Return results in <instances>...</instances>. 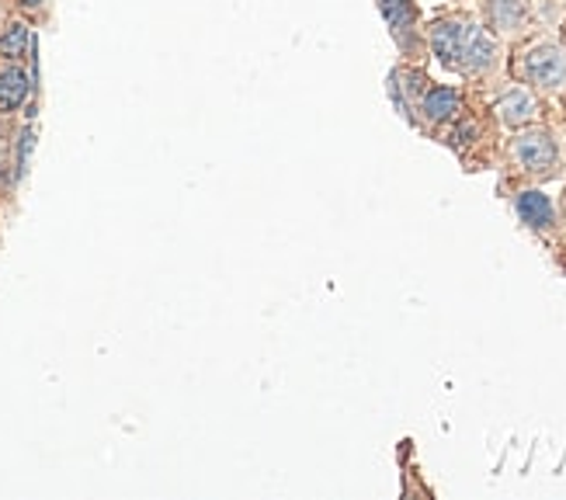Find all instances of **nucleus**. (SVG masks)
Wrapping results in <instances>:
<instances>
[{
  "label": "nucleus",
  "instance_id": "2",
  "mask_svg": "<svg viewBox=\"0 0 566 500\" xmlns=\"http://www.w3.org/2000/svg\"><path fill=\"white\" fill-rule=\"evenodd\" d=\"M522 77L538 91H563L566 87V49L556 42L532 45L522 60Z\"/></svg>",
  "mask_w": 566,
  "mask_h": 500
},
{
  "label": "nucleus",
  "instance_id": "11",
  "mask_svg": "<svg viewBox=\"0 0 566 500\" xmlns=\"http://www.w3.org/2000/svg\"><path fill=\"white\" fill-rule=\"evenodd\" d=\"M379 8H382V18L389 21V32L397 35L400 45H407V35L417 24V8L410 0H379Z\"/></svg>",
  "mask_w": 566,
  "mask_h": 500
},
{
  "label": "nucleus",
  "instance_id": "8",
  "mask_svg": "<svg viewBox=\"0 0 566 500\" xmlns=\"http://www.w3.org/2000/svg\"><path fill=\"white\" fill-rule=\"evenodd\" d=\"M535 112H538V105H535L532 91H525V87H511L497 102V118L504 125H511V129H522V125H528L535 118Z\"/></svg>",
  "mask_w": 566,
  "mask_h": 500
},
{
  "label": "nucleus",
  "instance_id": "12",
  "mask_svg": "<svg viewBox=\"0 0 566 500\" xmlns=\"http://www.w3.org/2000/svg\"><path fill=\"white\" fill-rule=\"evenodd\" d=\"M42 4H45V0H11V8H14V11H24V14L39 11Z\"/></svg>",
  "mask_w": 566,
  "mask_h": 500
},
{
  "label": "nucleus",
  "instance_id": "13",
  "mask_svg": "<svg viewBox=\"0 0 566 500\" xmlns=\"http://www.w3.org/2000/svg\"><path fill=\"white\" fill-rule=\"evenodd\" d=\"M4 21H8V18H4V14H0V24H4Z\"/></svg>",
  "mask_w": 566,
  "mask_h": 500
},
{
  "label": "nucleus",
  "instance_id": "5",
  "mask_svg": "<svg viewBox=\"0 0 566 500\" xmlns=\"http://www.w3.org/2000/svg\"><path fill=\"white\" fill-rule=\"evenodd\" d=\"M0 60L8 63H35V35L24 18H8L0 24Z\"/></svg>",
  "mask_w": 566,
  "mask_h": 500
},
{
  "label": "nucleus",
  "instance_id": "6",
  "mask_svg": "<svg viewBox=\"0 0 566 500\" xmlns=\"http://www.w3.org/2000/svg\"><path fill=\"white\" fill-rule=\"evenodd\" d=\"M483 11H486L490 29H494L497 35H504V39L525 32V24H528V4H525V0H486Z\"/></svg>",
  "mask_w": 566,
  "mask_h": 500
},
{
  "label": "nucleus",
  "instance_id": "4",
  "mask_svg": "<svg viewBox=\"0 0 566 500\" xmlns=\"http://www.w3.org/2000/svg\"><path fill=\"white\" fill-rule=\"evenodd\" d=\"M35 87V63L0 60V115H14L29 105Z\"/></svg>",
  "mask_w": 566,
  "mask_h": 500
},
{
  "label": "nucleus",
  "instance_id": "7",
  "mask_svg": "<svg viewBox=\"0 0 566 500\" xmlns=\"http://www.w3.org/2000/svg\"><path fill=\"white\" fill-rule=\"evenodd\" d=\"M424 91H428V81H424V73H417V70H397L389 77V94L403 118H413V108L421 105Z\"/></svg>",
  "mask_w": 566,
  "mask_h": 500
},
{
  "label": "nucleus",
  "instance_id": "1",
  "mask_svg": "<svg viewBox=\"0 0 566 500\" xmlns=\"http://www.w3.org/2000/svg\"><path fill=\"white\" fill-rule=\"evenodd\" d=\"M428 42L441 66H449L455 73H470V77H483V73H490L501 63L497 39L465 14L434 21Z\"/></svg>",
  "mask_w": 566,
  "mask_h": 500
},
{
  "label": "nucleus",
  "instance_id": "10",
  "mask_svg": "<svg viewBox=\"0 0 566 500\" xmlns=\"http://www.w3.org/2000/svg\"><path fill=\"white\" fill-rule=\"evenodd\" d=\"M421 112L428 122H449L459 112V91L455 87H428L421 97Z\"/></svg>",
  "mask_w": 566,
  "mask_h": 500
},
{
  "label": "nucleus",
  "instance_id": "3",
  "mask_svg": "<svg viewBox=\"0 0 566 500\" xmlns=\"http://www.w3.org/2000/svg\"><path fill=\"white\" fill-rule=\"evenodd\" d=\"M511 154H514V160H518V167H525L528 174H553L556 164H559L556 139L546 129L518 133L511 143Z\"/></svg>",
  "mask_w": 566,
  "mask_h": 500
},
{
  "label": "nucleus",
  "instance_id": "9",
  "mask_svg": "<svg viewBox=\"0 0 566 500\" xmlns=\"http://www.w3.org/2000/svg\"><path fill=\"white\" fill-rule=\"evenodd\" d=\"M514 209H518L522 222L532 230H549L553 219H556L549 195H543V191H522L518 202H514Z\"/></svg>",
  "mask_w": 566,
  "mask_h": 500
}]
</instances>
